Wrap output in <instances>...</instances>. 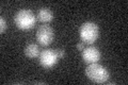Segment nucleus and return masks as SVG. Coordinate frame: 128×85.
Instances as JSON below:
<instances>
[{
	"label": "nucleus",
	"instance_id": "obj_1",
	"mask_svg": "<svg viewBox=\"0 0 128 85\" xmlns=\"http://www.w3.org/2000/svg\"><path fill=\"white\" fill-rule=\"evenodd\" d=\"M86 75L92 82L95 83H105L110 78V74L107 68L99 65L98 63L89 64L86 68Z\"/></svg>",
	"mask_w": 128,
	"mask_h": 85
},
{
	"label": "nucleus",
	"instance_id": "obj_2",
	"mask_svg": "<svg viewBox=\"0 0 128 85\" xmlns=\"http://www.w3.org/2000/svg\"><path fill=\"white\" fill-rule=\"evenodd\" d=\"M15 25L20 30H30L35 26L36 18L30 10H19L14 16Z\"/></svg>",
	"mask_w": 128,
	"mask_h": 85
},
{
	"label": "nucleus",
	"instance_id": "obj_3",
	"mask_svg": "<svg viewBox=\"0 0 128 85\" xmlns=\"http://www.w3.org/2000/svg\"><path fill=\"white\" fill-rule=\"evenodd\" d=\"M79 36L83 43L93 44L99 36V28L93 21L83 22L79 28Z\"/></svg>",
	"mask_w": 128,
	"mask_h": 85
},
{
	"label": "nucleus",
	"instance_id": "obj_4",
	"mask_svg": "<svg viewBox=\"0 0 128 85\" xmlns=\"http://www.w3.org/2000/svg\"><path fill=\"white\" fill-rule=\"evenodd\" d=\"M40 64L46 69H50L54 65H57L59 56L57 54L56 50L52 49H45L41 51L40 53Z\"/></svg>",
	"mask_w": 128,
	"mask_h": 85
},
{
	"label": "nucleus",
	"instance_id": "obj_5",
	"mask_svg": "<svg viewBox=\"0 0 128 85\" xmlns=\"http://www.w3.org/2000/svg\"><path fill=\"white\" fill-rule=\"evenodd\" d=\"M36 40L42 46L50 45L54 40V30L47 25L38 27L36 31Z\"/></svg>",
	"mask_w": 128,
	"mask_h": 85
},
{
	"label": "nucleus",
	"instance_id": "obj_6",
	"mask_svg": "<svg viewBox=\"0 0 128 85\" xmlns=\"http://www.w3.org/2000/svg\"><path fill=\"white\" fill-rule=\"evenodd\" d=\"M82 60L86 64L98 63V61L100 60V51L95 46H89L86 48H83Z\"/></svg>",
	"mask_w": 128,
	"mask_h": 85
},
{
	"label": "nucleus",
	"instance_id": "obj_7",
	"mask_svg": "<svg viewBox=\"0 0 128 85\" xmlns=\"http://www.w3.org/2000/svg\"><path fill=\"white\" fill-rule=\"evenodd\" d=\"M38 17L42 22H49L54 19V13L48 7H42L38 10Z\"/></svg>",
	"mask_w": 128,
	"mask_h": 85
},
{
	"label": "nucleus",
	"instance_id": "obj_8",
	"mask_svg": "<svg viewBox=\"0 0 128 85\" xmlns=\"http://www.w3.org/2000/svg\"><path fill=\"white\" fill-rule=\"evenodd\" d=\"M41 53V50H40V48L38 45H35V44H29V45H27L26 48H25V54L26 56L30 59H34V58H38Z\"/></svg>",
	"mask_w": 128,
	"mask_h": 85
},
{
	"label": "nucleus",
	"instance_id": "obj_9",
	"mask_svg": "<svg viewBox=\"0 0 128 85\" xmlns=\"http://www.w3.org/2000/svg\"><path fill=\"white\" fill-rule=\"evenodd\" d=\"M0 22H1V26H0V31H1V33H3V32L6 30V21L4 20V18L1 17V18H0Z\"/></svg>",
	"mask_w": 128,
	"mask_h": 85
},
{
	"label": "nucleus",
	"instance_id": "obj_10",
	"mask_svg": "<svg viewBox=\"0 0 128 85\" xmlns=\"http://www.w3.org/2000/svg\"><path fill=\"white\" fill-rule=\"evenodd\" d=\"M56 52H57L59 59H62V58L65 56V51H64L63 49H56Z\"/></svg>",
	"mask_w": 128,
	"mask_h": 85
},
{
	"label": "nucleus",
	"instance_id": "obj_11",
	"mask_svg": "<svg viewBox=\"0 0 128 85\" xmlns=\"http://www.w3.org/2000/svg\"><path fill=\"white\" fill-rule=\"evenodd\" d=\"M83 48H84V47H83V43H78L77 44V49L78 50L81 51V50H83Z\"/></svg>",
	"mask_w": 128,
	"mask_h": 85
}]
</instances>
